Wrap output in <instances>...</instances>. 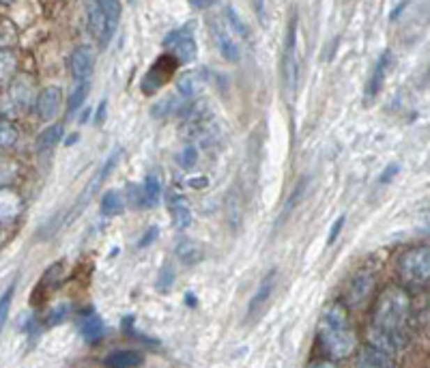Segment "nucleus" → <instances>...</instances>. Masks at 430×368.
<instances>
[{
    "instance_id": "obj_1",
    "label": "nucleus",
    "mask_w": 430,
    "mask_h": 368,
    "mask_svg": "<svg viewBox=\"0 0 430 368\" xmlns=\"http://www.w3.org/2000/svg\"><path fill=\"white\" fill-rule=\"evenodd\" d=\"M411 316V298L404 286H387L376 298L370 316L368 338L370 345L387 351L390 355L407 347V325Z\"/></svg>"
},
{
    "instance_id": "obj_2",
    "label": "nucleus",
    "mask_w": 430,
    "mask_h": 368,
    "mask_svg": "<svg viewBox=\"0 0 430 368\" xmlns=\"http://www.w3.org/2000/svg\"><path fill=\"white\" fill-rule=\"evenodd\" d=\"M316 340L321 351L330 360H346L358 349V338L348 323L346 306L342 302L330 304L316 325Z\"/></svg>"
},
{
    "instance_id": "obj_3",
    "label": "nucleus",
    "mask_w": 430,
    "mask_h": 368,
    "mask_svg": "<svg viewBox=\"0 0 430 368\" xmlns=\"http://www.w3.org/2000/svg\"><path fill=\"white\" fill-rule=\"evenodd\" d=\"M396 274L409 289L430 286V245L420 243L404 250L396 261Z\"/></svg>"
},
{
    "instance_id": "obj_4",
    "label": "nucleus",
    "mask_w": 430,
    "mask_h": 368,
    "mask_svg": "<svg viewBox=\"0 0 430 368\" xmlns=\"http://www.w3.org/2000/svg\"><path fill=\"white\" fill-rule=\"evenodd\" d=\"M176 65H179V61H176L170 52H168V54H162L153 65H151V69L144 73V78H142V93H144V95L158 93V91L170 80V76L174 73Z\"/></svg>"
},
{
    "instance_id": "obj_5",
    "label": "nucleus",
    "mask_w": 430,
    "mask_h": 368,
    "mask_svg": "<svg viewBox=\"0 0 430 368\" xmlns=\"http://www.w3.org/2000/svg\"><path fill=\"white\" fill-rule=\"evenodd\" d=\"M164 47L170 50V54L179 61V65H187L196 59L198 45L190 33V29H176L164 37Z\"/></svg>"
},
{
    "instance_id": "obj_6",
    "label": "nucleus",
    "mask_w": 430,
    "mask_h": 368,
    "mask_svg": "<svg viewBox=\"0 0 430 368\" xmlns=\"http://www.w3.org/2000/svg\"><path fill=\"white\" fill-rule=\"evenodd\" d=\"M86 20H89V31L95 35L101 47H106L108 41L112 39V33L116 29V24L106 15V11L101 9L97 0H89L86 3Z\"/></svg>"
},
{
    "instance_id": "obj_7",
    "label": "nucleus",
    "mask_w": 430,
    "mask_h": 368,
    "mask_svg": "<svg viewBox=\"0 0 430 368\" xmlns=\"http://www.w3.org/2000/svg\"><path fill=\"white\" fill-rule=\"evenodd\" d=\"M374 291V276L372 272H360L351 278V282L344 289V306L346 308H360L368 302V298Z\"/></svg>"
},
{
    "instance_id": "obj_8",
    "label": "nucleus",
    "mask_w": 430,
    "mask_h": 368,
    "mask_svg": "<svg viewBox=\"0 0 430 368\" xmlns=\"http://www.w3.org/2000/svg\"><path fill=\"white\" fill-rule=\"evenodd\" d=\"M118 153L121 151H114L108 160H106V164L104 166H101V170H99V173L89 181V185L84 187V192H82V196H80V199L78 201H75V205H73V209H71V213H69V220L71 217H75V215H80L82 211H84V207L93 201V196L99 192V187H101V183H104L106 179H108V175H110V170L116 166V162H118Z\"/></svg>"
},
{
    "instance_id": "obj_9",
    "label": "nucleus",
    "mask_w": 430,
    "mask_h": 368,
    "mask_svg": "<svg viewBox=\"0 0 430 368\" xmlns=\"http://www.w3.org/2000/svg\"><path fill=\"white\" fill-rule=\"evenodd\" d=\"M295 47H297V15L291 17L286 43H284V56H282V78L284 84L293 91L297 84V61H295Z\"/></svg>"
},
{
    "instance_id": "obj_10",
    "label": "nucleus",
    "mask_w": 430,
    "mask_h": 368,
    "mask_svg": "<svg viewBox=\"0 0 430 368\" xmlns=\"http://www.w3.org/2000/svg\"><path fill=\"white\" fill-rule=\"evenodd\" d=\"M24 209V201L20 192L9 185L0 187V224H13Z\"/></svg>"
},
{
    "instance_id": "obj_11",
    "label": "nucleus",
    "mask_w": 430,
    "mask_h": 368,
    "mask_svg": "<svg viewBox=\"0 0 430 368\" xmlns=\"http://www.w3.org/2000/svg\"><path fill=\"white\" fill-rule=\"evenodd\" d=\"M209 80V71L207 69H190L185 73H181V78L176 80V93L185 100H192L196 97L202 89L207 86Z\"/></svg>"
},
{
    "instance_id": "obj_12",
    "label": "nucleus",
    "mask_w": 430,
    "mask_h": 368,
    "mask_svg": "<svg viewBox=\"0 0 430 368\" xmlns=\"http://www.w3.org/2000/svg\"><path fill=\"white\" fill-rule=\"evenodd\" d=\"M80 334L82 338L89 342V345H95L106 334V323L104 319L97 314L95 308H86L80 312Z\"/></svg>"
},
{
    "instance_id": "obj_13",
    "label": "nucleus",
    "mask_w": 430,
    "mask_h": 368,
    "mask_svg": "<svg viewBox=\"0 0 430 368\" xmlns=\"http://www.w3.org/2000/svg\"><path fill=\"white\" fill-rule=\"evenodd\" d=\"M275 282H277V272H275V269H271V272L261 280L256 293L252 296V300H249V304H247V319H254L259 312L265 310V306H267V302H269V298H271V293H273V289H275Z\"/></svg>"
},
{
    "instance_id": "obj_14",
    "label": "nucleus",
    "mask_w": 430,
    "mask_h": 368,
    "mask_svg": "<svg viewBox=\"0 0 430 368\" xmlns=\"http://www.w3.org/2000/svg\"><path fill=\"white\" fill-rule=\"evenodd\" d=\"M95 69V52L91 45H80L75 47V52L71 56V71L75 82L78 80H91Z\"/></svg>"
},
{
    "instance_id": "obj_15",
    "label": "nucleus",
    "mask_w": 430,
    "mask_h": 368,
    "mask_svg": "<svg viewBox=\"0 0 430 368\" xmlns=\"http://www.w3.org/2000/svg\"><path fill=\"white\" fill-rule=\"evenodd\" d=\"M392 65V52L385 50L381 56H378L374 69H372V76L368 80V86H366V102H372L374 97L381 93L383 84H385V78H387V69Z\"/></svg>"
},
{
    "instance_id": "obj_16",
    "label": "nucleus",
    "mask_w": 430,
    "mask_h": 368,
    "mask_svg": "<svg viewBox=\"0 0 430 368\" xmlns=\"http://www.w3.org/2000/svg\"><path fill=\"white\" fill-rule=\"evenodd\" d=\"M61 100H63V91L61 86H45L39 97H37V114L43 118V121H49L54 118L59 108H61Z\"/></svg>"
},
{
    "instance_id": "obj_17",
    "label": "nucleus",
    "mask_w": 430,
    "mask_h": 368,
    "mask_svg": "<svg viewBox=\"0 0 430 368\" xmlns=\"http://www.w3.org/2000/svg\"><path fill=\"white\" fill-rule=\"evenodd\" d=\"M9 97L11 102L20 108H29L33 106L37 100H35V82L33 78L29 76H17L13 82H11V89H9Z\"/></svg>"
},
{
    "instance_id": "obj_18",
    "label": "nucleus",
    "mask_w": 430,
    "mask_h": 368,
    "mask_svg": "<svg viewBox=\"0 0 430 368\" xmlns=\"http://www.w3.org/2000/svg\"><path fill=\"white\" fill-rule=\"evenodd\" d=\"M355 366L360 368H390L394 366L392 355L383 349H378L374 345H366L364 349H360L358 358H355Z\"/></svg>"
},
{
    "instance_id": "obj_19",
    "label": "nucleus",
    "mask_w": 430,
    "mask_h": 368,
    "mask_svg": "<svg viewBox=\"0 0 430 368\" xmlns=\"http://www.w3.org/2000/svg\"><path fill=\"white\" fill-rule=\"evenodd\" d=\"M211 29H213V39H215V45H217L220 54L229 63H239L241 50H239L237 41L233 39V35H229V31H224L220 24H215V26H211Z\"/></svg>"
},
{
    "instance_id": "obj_20",
    "label": "nucleus",
    "mask_w": 430,
    "mask_h": 368,
    "mask_svg": "<svg viewBox=\"0 0 430 368\" xmlns=\"http://www.w3.org/2000/svg\"><path fill=\"white\" fill-rule=\"evenodd\" d=\"M170 215L176 229H187L192 224V209L187 199H183L179 194L170 196Z\"/></svg>"
},
{
    "instance_id": "obj_21",
    "label": "nucleus",
    "mask_w": 430,
    "mask_h": 368,
    "mask_svg": "<svg viewBox=\"0 0 430 368\" xmlns=\"http://www.w3.org/2000/svg\"><path fill=\"white\" fill-rule=\"evenodd\" d=\"M174 254L183 265H196L202 261V248L194 239H181L174 245Z\"/></svg>"
},
{
    "instance_id": "obj_22",
    "label": "nucleus",
    "mask_w": 430,
    "mask_h": 368,
    "mask_svg": "<svg viewBox=\"0 0 430 368\" xmlns=\"http://www.w3.org/2000/svg\"><path fill=\"white\" fill-rule=\"evenodd\" d=\"M106 366L112 368H132V366H142V355L134 349H121V351H112L106 360Z\"/></svg>"
},
{
    "instance_id": "obj_23",
    "label": "nucleus",
    "mask_w": 430,
    "mask_h": 368,
    "mask_svg": "<svg viewBox=\"0 0 430 368\" xmlns=\"http://www.w3.org/2000/svg\"><path fill=\"white\" fill-rule=\"evenodd\" d=\"M142 192H144V209H153L162 201V181L155 173H151L142 181Z\"/></svg>"
},
{
    "instance_id": "obj_24",
    "label": "nucleus",
    "mask_w": 430,
    "mask_h": 368,
    "mask_svg": "<svg viewBox=\"0 0 430 368\" xmlns=\"http://www.w3.org/2000/svg\"><path fill=\"white\" fill-rule=\"evenodd\" d=\"M65 136V128L63 125H49L47 130H43L39 136H37V153H47L49 149H54V146L63 140Z\"/></svg>"
},
{
    "instance_id": "obj_25",
    "label": "nucleus",
    "mask_w": 430,
    "mask_h": 368,
    "mask_svg": "<svg viewBox=\"0 0 430 368\" xmlns=\"http://www.w3.org/2000/svg\"><path fill=\"white\" fill-rule=\"evenodd\" d=\"M125 207H128V201H125V196L118 190H108L104 194V199H101V213L108 217L121 215Z\"/></svg>"
},
{
    "instance_id": "obj_26",
    "label": "nucleus",
    "mask_w": 430,
    "mask_h": 368,
    "mask_svg": "<svg viewBox=\"0 0 430 368\" xmlns=\"http://www.w3.org/2000/svg\"><path fill=\"white\" fill-rule=\"evenodd\" d=\"M17 71V56L9 47H0V84L9 82Z\"/></svg>"
},
{
    "instance_id": "obj_27",
    "label": "nucleus",
    "mask_w": 430,
    "mask_h": 368,
    "mask_svg": "<svg viewBox=\"0 0 430 368\" xmlns=\"http://www.w3.org/2000/svg\"><path fill=\"white\" fill-rule=\"evenodd\" d=\"M226 24H229V29L233 31V35H239L241 39H247L249 37V29L247 24L243 22V17L233 9V7H226Z\"/></svg>"
},
{
    "instance_id": "obj_28",
    "label": "nucleus",
    "mask_w": 430,
    "mask_h": 368,
    "mask_svg": "<svg viewBox=\"0 0 430 368\" xmlns=\"http://www.w3.org/2000/svg\"><path fill=\"white\" fill-rule=\"evenodd\" d=\"M89 89H91V80H78L75 82V89L69 97V112H75V110L82 108L86 95H89Z\"/></svg>"
},
{
    "instance_id": "obj_29",
    "label": "nucleus",
    "mask_w": 430,
    "mask_h": 368,
    "mask_svg": "<svg viewBox=\"0 0 430 368\" xmlns=\"http://www.w3.org/2000/svg\"><path fill=\"white\" fill-rule=\"evenodd\" d=\"M15 142H17V128L11 121L0 118V146L3 149H11Z\"/></svg>"
},
{
    "instance_id": "obj_30",
    "label": "nucleus",
    "mask_w": 430,
    "mask_h": 368,
    "mask_svg": "<svg viewBox=\"0 0 430 368\" xmlns=\"http://www.w3.org/2000/svg\"><path fill=\"white\" fill-rule=\"evenodd\" d=\"M306 179H303V181H299L297 183V187H295V192L291 194V199L286 201V205H284V209H282V213H280V217H277V227H282V222H284V220L289 217V213L295 209V205L301 201V196H303V190H306Z\"/></svg>"
},
{
    "instance_id": "obj_31",
    "label": "nucleus",
    "mask_w": 430,
    "mask_h": 368,
    "mask_svg": "<svg viewBox=\"0 0 430 368\" xmlns=\"http://www.w3.org/2000/svg\"><path fill=\"white\" fill-rule=\"evenodd\" d=\"M181 106H183V102H179L176 97H168V100L155 104L153 116H176V114H179V110H181Z\"/></svg>"
},
{
    "instance_id": "obj_32",
    "label": "nucleus",
    "mask_w": 430,
    "mask_h": 368,
    "mask_svg": "<svg viewBox=\"0 0 430 368\" xmlns=\"http://www.w3.org/2000/svg\"><path fill=\"white\" fill-rule=\"evenodd\" d=\"M125 201H128V207L132 209H144V192H142V183H130L128 192H125Z\"/></svg>"
},
{
    "instance_id": "obj_33",
    "label": "nucleus",
    "mask_w": 430,
    "mask_h": 368,
    "mask_svg": "<svg viewBox=\"0 0 430 368\" xmlns=\"http://www.w3.org/2000/svg\"><path fill=\"white\" fill-rule=\"evenodd\" d=\"M13 293H15V282L9 284V289L0 296V332H3L7 319H9V308H11V302H13Z\"/></svg>"
},
{
    "instance_id": "obj_34",
    "label": "nucleus",
    "mask_w": 430,
    "mask_h": 368,
    "mask_svg": "<svg viewBox=\"0 0 430 368\" xmlns=\"http://www.w3.org/2000/svg\"><path fill=\"white\" fill-rule=\"evenodd\" d=\"M67 314H69V304H67V302H63V304H56V306H54L52 310L47 312V316H45V325L54 328V325L63 323L65 319H67Z\"/></svg>"
},
{
    "instance_id": "obj_35",
    "label": "nucleus",
    "mask_w": 430,
    "mask_h": 368,
    "mask_svg": "<svg viewBox=\"0 0 430 368\" xmlns=\"http://www.w3.org/2000/svg\"><path fill=\"white\" fill-rule=\"evenodd\" d=\"M172 282H174V267H172L170 263H166V265L160 269V278H158V282H155V289H158L160 293H166V291H170Z\"/></svg>"
},
{
    "instance_id": "obj_36",
    "label": "nucleus",
    "mask_w": 430,
    "mask_h": 368,
    "mask_svg": "<svg viewBox=\"0 0 430 368\" xmlns=\"http://www.w3.org/2000/svg\"><path fill=\"white\" fill-rule=\"evenodd\" d=\"M61 274H63V263H54L52 267L47 269L43 280H41V286L47 289V286H56L61 282Z\"/></svg>"
},
{
    "instance_id": "obj_37",
    "label": "nucleus",
    "mask_w": 430,
    "mask_h": 368,
    "mask_svg": "<svg viewBox=\"0 0 430 368\" xmlns=\"http://www.w3.org/2000/svg\"><path fill=\"white\" fill-rule=\"evenodd\" d=\"M196 162H198V149H196V146H185V149L179 153V164H181V168L190 170V168L196 166Z\"/></svg>"
},
{
    "instance_id": "obj_38",
    "label": "nucleus",
    "mask_w": 430,
    "mask_h": 368,
    "mask_svg": "<svg viewBox=\"0 0 430 368\" xmlns=\"http://www.w3.org/2000/svg\"><path fill=\"white\" fill-rule=\"evenodd\" d=\"M344 215H340L336 222L332 224V231H330V235H327V245H334L336 243V239H338V235L342 233V227H344Z\"/></svg>"
},
{
    "instance_id": "obj_39",
    "label": "nucleus",
    "mask_w": 430,
    "mask_h": 368,
    "mask_svg": "<svg viewBox=\"0 0 430 368\" xmlns=\"http://www.w3.org/2000/svg\"><path fill=\"white\" fill-rule=\"evenodd\" d=\"M158 235H160V229H158V227H151V229L140 237L138 248H146V245H151V243H153V241L158 239Z\"/></svg>"
},
{
    "instance_id": "obj_40",
    "label": "nucleus",
    "mask_w": 430,
    "mask_h": 368,
    "mask_svg": "<svg viewBox=\"0 0 430 368\" xmlns=\"http://www.w3.org/2000/svg\"><path fill=\"white\" fill-rule=\"evenodd\" d=\"M400 170V166L398 164H392V166H387L385 170H383V175H381V179H378V183H390L394 177H396V173Z\"/></svg>"
},
{
    "instance_id": "obj_41",
    "label": "nucleus",
    "mask_w": 430,
    "mask_h": 368,
    "mask_svg": "<svg viewBox=\"0 0 430 368\" xmlns=\"http://www.w3.org/2000/svg\"><path fill=\"white\" fill-rule=\"evenodd\" d=\"M106 108H108V102H106V100H104V102H99V108H97V112H95V125H101V123H104Z\"/></svg>"
},
{
    "instance_id": "obj_42",
    "label": "nucleus",
    "mask_w": 430,
    "mask_h": 368,
    "mask_svg": "<svg viewBox=\"0 0 430 368\" xmlns=\"http://www.w3.org/2000/svg\"><path fill=\"white\" fill-rule=\"evenodd\" d=\"M187 3L194 7V9H209L215 5V0H187Z\"/></svg>"
},
{
    "instance_id": "obj_43",
    "label": "nucleus",
    "mask_w": 430,
    "mask_h": 368,
    "mask_svg": "<svg viewBox=\"0 0 430 368\" xmlns=\"http://www.w3.org/2000/svg\"><path fill=\"white\" fill-rule=\"evenodd\" d=\"M209 185V179L200 177V179H190V187H207Z\"/></svg>"
},
{
    "instance_id": "obj_44",
    "label": "nucleus",
    "mask_w": 430,
    "mask_h": 368,
    "mask_svg": "<svg viewBox=\"0 0 430 368\" xmlns=\"http://www.w3.org/2000/svg\"><path fill=\"white\" fill-rule=\"evenodd\" d=\"M185 300H187V304H190V306H196V300H194V298H192V296H187V298H185Z\"/></svg>"
},
{
    "instance_id": "obj_45",
    "label": "nucleus",
    "mask_w": 430,
    "mask_h": 368,
    "mask_svg": "<svg viewBox=\"0 0 430 368\" xmlns=\"http://www.w3.org/2000/svg\"><path fill=\"white\" fill-rule=\"evenodd\" d=\"M0 3H3V5H9V3H13V0H0Z\"/></svg>"
},
{
    "instance_id": "obj_46",
    "label": "nucleus",
    "mask_w": 430,
    "mask_h": 368,
    "mask_svg": "<svg viewBox=\"0 0 430 368\" xmlns=\"http://www.w3.org/2000/svg\"><path fill=\"white\" fill-rule=\"evenodd\" d=\"M428 80H430V69H428Z\"/></svg>"
}]
</instances>
